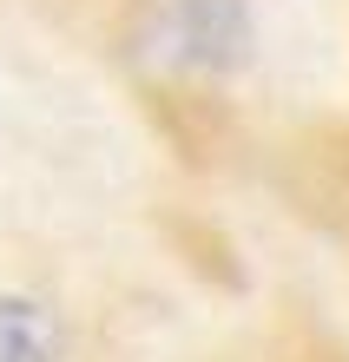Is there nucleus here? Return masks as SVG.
I'll list each match as a JSON object with an SVG mask.
<instances>
[{"label": "nucleus", "instance_id": "1", "mask_svg": "<svg viewBox=\"0 0 349 362\" xmlns=\"http://www.w3.org/2000/svg\"><path fill=\"white\" fill-rule=\"evenodd\" d=\"M59 356V323L33 296H0V362H53Z\"/></svg>", "mask_w": 349, "mask_h": 362}, {"label": "nucleus", "instance_id": "2", "mask_svg": "<svg viewBox=\"0 0 349 362\" xmlns=\"http://www.w3.org/2000/svg\"><path fill=\"white\" fill-rule=\"evenodd\" d=\"M185 40H198V59H231V47L244 40L231 0H185Z\"/></svg>", "mask_w": 349, "mask_h": 362}]
</instances>
